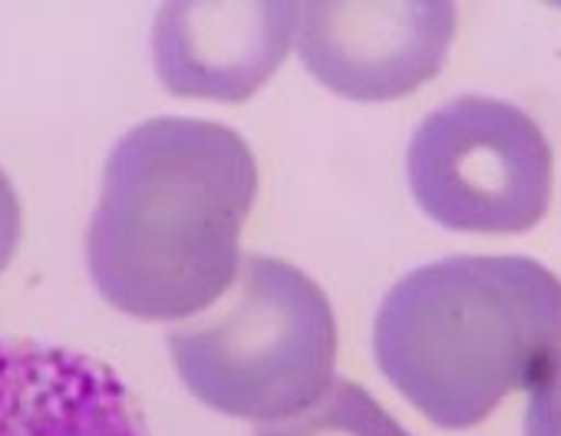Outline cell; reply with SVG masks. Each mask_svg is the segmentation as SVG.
I'll list each match as a JSON object with an SVG mask.
<instances>
[{
	"mask_svg": "<svg viewBox=\"0 0 561 436\" xmlns=\"http://www.w3.org/2000/svg\"><path fill=\"white\" fill-rule=\"evenodd\" d=\"M254 195L257 162L231 126L192 116L139 123L103 165L87 229L96 291L139 321L208 311L241 268Z\"/></svg>",
	"mask_w": 561,
	"mask_h": 436,
	"instance_id": "obj_1",
	"label": "cell"
},
{
	"mask_svg": "<svg viewBox=\"0 0 561 436\" xmlns=\"http://www.w3.org/2000/svg\"><path fill=\"white\" fill-rule=\"evenodd\" d=\"M561 347V278L525 255H453L403 275L374 321L383 377L436 426H479Z\"/></svg>",
	"mask_w": 561,
	"mask_h": 436,
	"instance_id": "obj_2",
	"label": "cell"
},
{
	"mask_svg": "<svg viewBox=\"0 0 561 436\" xmlns=\"http://www.w3.org/2000/svg\"><path fill=\"white\" fill-rule=\"evenodd\" d=\"M228 301L169 331V354L205 406L238 420H285L334 380L337 321L328 295L301 268L248 255Z\"/></svg>",
	"mask_w": 561,
	"mask_h": 436,
	"instance_id": "obj_3",
	"label": "cell"
},
{
	"mask_svg": "<svg viewBox=\"0 0 561 436\" xmlns=\"http://www.w3.org/2000/svg\"><path fill=\"white\" fill-rule=\"evenodd\" d=\"M407 175L416 205L436 226L518 236L548 211L554 156L538 123L518 106L459 96L420 123Z\"/></svg>",
	"mask_w": 561,
	"mask_h": 436,
	"instance_id": "obj_4",
	"label": "cell"
},
{
	"mask_svg": "<svg viewBox=\"0 0 561 436\" xmlns=\"http://www.w3.org/2000/svg\"><path fill=\"white\" fill-rule=\"evenodd\" d=\"M456 4L446 0H334L298 4V54L328 90L387 103L430 83L453 47Z\"/></svg>",
	"mask_w": 561,
	"mask_h": 436,
	"instance_id": "obj_5",
	"label": "cell"
},
{
	"mask_svg": "<svg viewBox=\"0 0 561 436\" xmlns=\"http://www.w3.org/2000/svg\"><path fill=\"white\" fill-rule=\"evenodd\" d=\"M298 4H162L152 64L175 96L244 103L288 60Z\"/></svg>",
	"mask_w": 561,
	"mask_h": 436,
	"instance_id": "obj_6",
	"label": "cell"
},
{
	"mask_svg": "<svg viewBox=\"0 0 561 436\" xmlns=\"http://www.w3.org/2000/svg\"><path fill=\"white\" fill-rule=\"evenodd\" d=\"M0 436H149L123 377L80 351L0 337Z\"/></svg>",
	"mask_w": 561,
	"mask_h": 436,
	"instance_id": "obj_7",
	"label": "cell"
},
{
	"mask_svg": "<svg viewBox=\"0 0 561 436\" xmlns=\"http://www.w3.org/2000/svg\"><path fill=\"white\" fill-rule=\"evenodd\" d=\"M254 436H413L400 420L354 380L334 377L305 410L264 423Z\"/></svg>",
	"mask_w": 561,
	"mask_h": 436,
	"instance_id": "obj_8",
	"label": "cell"
},
{
	"mask_svg": "<svg viewBox=\"0 0 561 436\" xmlns=\"http://www.w3.org/2000/svg\"><path fill=\"white\" fill-rule=\"evenodd\" d=\"M525 390V436H561V347L538 367Z\"/></svg>",
	"mask_w": 561,
	"mask_h": 436,
	"instance_id": "obj_9",
	"label": "cell"
},
{
	"mask_svg": "<svg viewBox=\"0 0 561 436\" xmlns=\"http://www.w3.org/2000/svg\"><path fill=\"white\" fill-rule=\"evenodd\" d=\"M21 232H24V211H21V198L14 182L8 179V172L0 169V272H4L21 245Z\"/></svg>",
	"mask_w": 561,
	"mask_h": 436,
	"instance_id": "obj_10",
	"label": "cell"
}]
</instances>
